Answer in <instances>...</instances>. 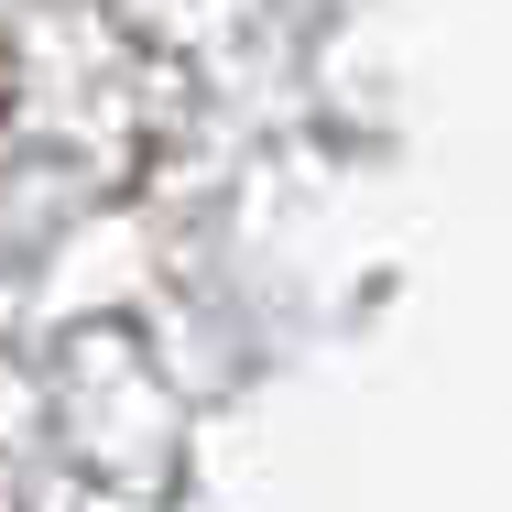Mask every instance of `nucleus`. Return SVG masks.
Instances as JSON below:
<instances>
[]
</instances>
